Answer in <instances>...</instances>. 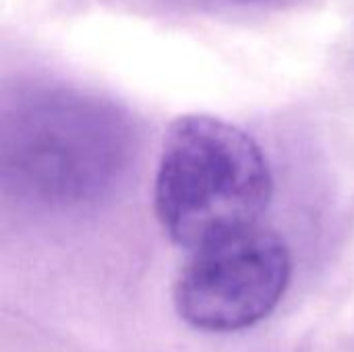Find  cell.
Segmentation results:
<instances>
[{"label": "cell", "instance_id": "cell-1", "mask_svg": "<svg viewBox=\"0 0 354 352\" xmlns=\"http://www.w3.org/2000/svg\"><path fill=\"white\" fill-rule=\"evenodd\" d=\"M133 158L129 118L75 89H37L10 104L0 131V174L15 197L41 207L95 203Z\"/></svg>", "mask_w": 354, "mask_h": 352}, {"label": "cell", "instance_id": "cell-3", "mask_svg": "<svg viewBox=\"0 0 354 352\" xmlns=\"http://www.w3.org/2000/svg\"><path fill=\"white\" fill-rule=\"evenodd\" d=\"M290 278L286 241L270 228L251 226L193 251L176 280L174 305L191 328L239 332L278 307Z\"/></svg>", "mask_w": 354, "mask_h": 352}, {"label": "cell", "instance_id": "cell-2", "mask_svg": "<svg viewBox=\"0 0 354 352\" xmlns=\"http://www.w3.org/2000/svg\"><path fill=\"white\" fill-rule=\"evenodd\" d=\"M272 195L270 162L247 131L199 112L183 114L170 124L153 207L178 247L195 251L257 226Z\"/></svg>", "mask_w": 354, "mask_h": 352}]
</instances>
